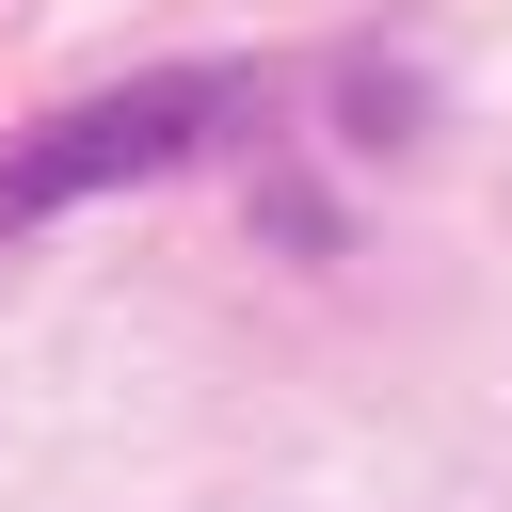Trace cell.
Listing matches in <instances>:
<instances>
[{"label": "cell", "instance_id": "obj_1", "mask_svg": "<svg viewBox=\"0 0 512 512\" xmlns=\"http://www.w3.org/2000/svg\"><path fill=\"white\" fill-rule=\"evenodd\" d=\"M224 128H256V64H144L112 96H64L48 128L0 144V224H64L96 192H144V176L208 160Z\"/></svg>", "mask_w": 512, "mask_h": 512}]
</instances>
